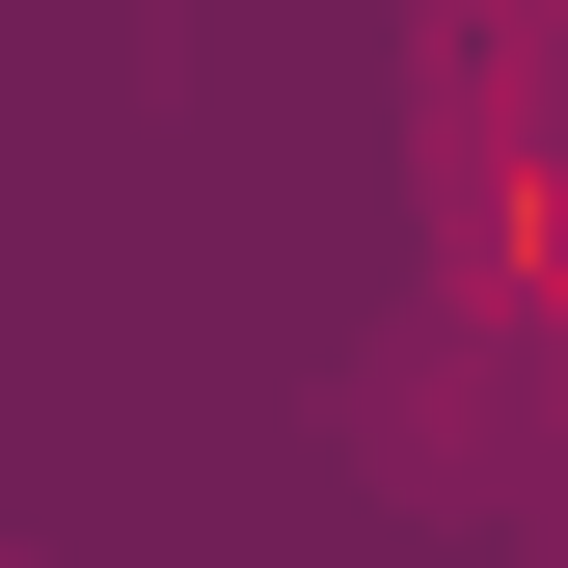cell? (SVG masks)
Wrapping results in <instances>:
<instances>
[{"label": "cell", "mask_w": 568, "mask_h": 568, "mask_svg": "<svg viewBox=\"0 0 568 568\" xmlns=\"http://www.w3.org/2000/svg\"><path fill=\"white\" fill-rule=\"evenodd\" d=\"M434 190H460V271H487V298H568V135L541 109H460Z\"/></svg>", "instance_id": "obj_1"}]
</instances>
